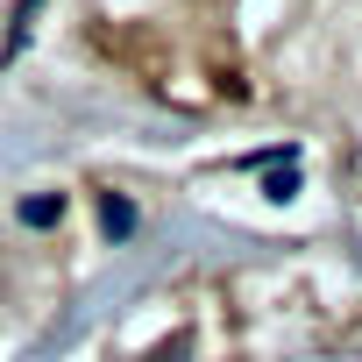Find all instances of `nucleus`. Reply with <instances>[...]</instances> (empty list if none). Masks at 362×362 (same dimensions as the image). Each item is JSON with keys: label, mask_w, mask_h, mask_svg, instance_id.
I'll list each match as a JSON object with an SVG mask.
<instances>
[{"label": "nucleus", "mask_w": 362, "mask_h": 362, "mask_svg": "<svg viewBox=\"0 0 362 362\" xmlns=\"http://www.w3.org/2000/svg\"><path fill=\"white\" fill-rule=\"evenodd\" d=\"M100 228H107L114 242H128V235H135V206H128L121 192H107V199H100Z\"/></svg>", "instance_id": "obj_1"}, {"label": "nucleus", "mask_w": 362, "mask_h": 362, "mask_svg": "<svg viewBox=\"0 0 362 362\" xmlns=\"http://www.w3.org/2000/svg\"><path fill=\"white\" fill-rule=\"evenodd\" d=\"M22 221H29V228H57V221H64V192H36V199H22Z\"/></svg>", "instance_id": "obj_2"}, {"label": "nucleus", "mask_w": 362, "mask_h": 362, "mask_svg": "<svg viewBox=\"0 0 362 362\" xmlns=\"http://www.w3.org/2000/svg\"><path fill=\"white\" fill-rule=\"evenodd\" d=\"M177 355H185V341H170V348H156L149 362H177Z\"/></svg>", "instance_id": "obj_3"}]
</instances>
